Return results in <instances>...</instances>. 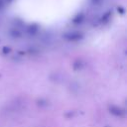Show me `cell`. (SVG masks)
Returning a JSON list of instances; mask_svg holds the SVG:
<instances>
[{
    "label": "cell",
    "instance_id": "6da1fadb",
    "mask_svg": "<svg viewBox=\"0 0 127 127\" xmlns=\"http://www.w3.org/2000/svg\"><path fill=\"white\" fill-rule=\"evenodd\" d=\"M109 111H110V113H112L113 115H115L117 117H123L125 115V111L122 108L115 106V105H111L109 107Z\"/></svg>",
    "mask_w": 127,
    "mask_h": 127
},
{
    "label": "cell",
    "instance_id": "5b68a950",
    "mask_svg": "<svg viewBox=\"0 0 127 127\" xmlns=\"http://www.w3.org/2000/svg\"><path fill=\"white\" fill-rule=\"evenodd\" d=\"M11 1H12V0H8V2H11Z\"/></svg>",
    "mask_w": 127,
    "mask_h": 127
},
{
    "label": "cell",
    "instance_id": "3957f363",
    "mask_svg": "<svg viewBox=\"0 0 127 127\" xmlns=\"http://www.w3.org/2000/svg\"><path fill=\"white\" fill-rule=\"evenodd\" d=\"M82 18H83L82 14H80V15H77V17H76V18H74L73 22H74V23H78V22H81V21H82Z\"/></svg>",
    "mask_w": 127,
    "mask_h": 127
},
{
    "label": "cell",
    "instance_id": "277c9868",
    "mask_svg": "<svg viewBox=\"0 0 127 127\" xmlns=\"http://www.w3.org/2000/svg\"><path fill=\"white\" fill-rule=\"evenodd\" d=\"M110 14H111V13H110V11H108L106 14H104V15H103V17H102V21H107V20L109 19Z\"/></svg>",
    "mask_w": 127,
    "mask_h": 127
},
{
    "label": "cell",
    "instance_id": "7a4b0ae2",
    "mask_svg": "<svg viewBox=\"0 0 127 127\" xmlns=\"http://www.w3.org/2000/svg\"><path fill=\"white\" fill-rule=\"evenodd\" d=\"M64 37L68 41H77V40H80L82 38V35L80 33H77V32H69V33L64 34Z\"/></svg>",
    "mask_w": 127,
    "mask_h": 127
}]
</instances>
